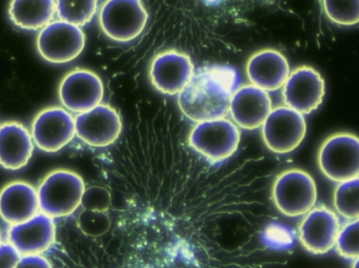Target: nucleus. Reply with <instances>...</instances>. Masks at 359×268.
<instances>
[{"label": "nucleus", "mask_w": 359, "mask_h": 268, "mask_svg": "<svg viewBox=\"0 0 359 268\" xmlns=\"http://www.w3.org/2000/svg\"><path fill=\"white\" fill-rule=\"evenodd\" d=\"M238 72L225 65H208L194 71L190 81L179 94L182 113L192 121L226 118L232 95L238 88Z\"/></svg>", "instance_id": "1"}, {"label": "nucleus", "mask_w": 359, "mask_h": 268, "mask_svg": "<svg viewBox=\"0 0 359 268\" xmlns=\"http://www.w3.org/2000/svg\"><path fill=\"white\" fill-rule=\"evenodd\" d=\"M86 189L83 179L77 173L53 170L38 187L40 210L53 219L71 216L81 206Z\"/></svg>", "instance_id": "2"}, {"label": "nucleus", "mask_w": 359, "mask_h": 268, "mask_svg": "<svg viewBox=\"0 0 359 268\" xmlns=\"http://www.w3.org/2000/svg\"><path fill=\"white\" fill-rule=\"evenodd\" d=\"M274 206L287 217L305 216L318 201V187L311 175L305 170L280 173L272 187Z\"/></svg>", "instance_id": "3"}, {"label": "nucleus", "mask_w": 359, "mask_h": 268, "mask_svg": "<svg viewBox=\"0 0 359 268\" xmlns=\"http://www.w3.org/2000/svg\"><path fill=\"white\" fill-rule=\"evenodd\" d=\"M149 13L142 0H105L99 12L103 33L117 42H130L144 31Z\"/></svg>", "instance_id": "4"}, {"label": "nucleus", "mask_w": 359, "mask_h": 268, "mask_svg": "<svg viewBox=\"0 0 359 268\" xmlns=\"http://www.w3.org/2000/svg\"><path fill=\"white\" fill-rule=\"evenodd\" d=\"M189 145L213 163L231 157L241 141L238 126L227 118L198 122L189 134Z\"/></svg>", "instance_id": "5"}, {"label": "nucleus", "mask_w": 359, "mask_h": 268, "mask_svg": "<svg viewBox=\"0 0 359 268\" xmlns=\"http://www.w3.org/2000/svg\"><path fill=\"white\" fill-rule=\"evenodd\" d=\"M318 161L323 174L334 182L359 177V137L351 133L331 135L320 145Z\"/></svg>", "instance_id": "6"}, {"label": "nucleus", "mask_w": 359, "mask_h": 268, "mask_svg": "<svg viewBox=\"0 0 359 268\" xmlns=\"http://www.w3.org/2000/svg\"><path fill=\"white\" fill-rule=\"evenodd\" d=\"M36 46L44 60L62 65L81 54L86 48V35L81 27L73 23L52 21L40 31Z\"/></svg>", "instance_id": "7"}, {"label": "nucleus", "mask_w": 359, "mask_h": 268, "mask_svg": "<svg viewBox=\"0 0 359 268\" xmlns=\"http://www.w3.org/2000/svg\"><path fill=\"white\" fill-rule=\"evenodd\" d=\"M307 133V122L303 114L291 107L272 109L262 126L266 147L276 154H289L303 142Z\"/></svg>", "instance_id": "8"}, {"label": "nucleus", "mask_w": 359, "mask_h": 268, "mask_svg": "<svg viewBox=\"0 0 359 268\" xmlns=\"http://www.w3.org/2000/svg\"><path fill=\"white\" fill-rule=\"evenodd\" d=\"M326 94L324 78L313 67L303 65L290 72L283 86L285 105L309 115L322 105Z\"/></svg>", "instance_id": "9"}, {"label": "nucleus", "mask_w": 359, "mask_h": 268, "mask_svg": "<svg viewBox=\"0 0 359 268\" xmlns=\"http://www.w3.org/2000/svg\"><path fill=\"white\" fill-rule=\"evenodd\" d=\"M31 134L38 149L56 153L76 136L75 118L63 107H48L36 116Z\"/></svg>", "instance_id": "10"}, {"label": "nucleus", "mask_w": 359, "mask_h": 268, "mask_svg": "<svg viewBox=\"0 0 359 268\" xmlns=\"http://www.w3.org/2000/svg\"><path fill=\"white\" fill-rule=\"evenodd\" d=\"M104 97L102 80L90 69H77L65 76L59 86V99L65 109L84 113L101 105Z\"/></svg>", "instance_id": "11"}, {"label": "nucleus", "mask_w": 359, "mask_h": 268, "mask_svg": "<svg viewBox=\"0 0 359 268\" xmlns=\"http://www.w3.org/2000/svg\"><path fill=\"white\" fill-rule=\"evenodd\" d=\"M76 136L86 145L105 147L113 145L122 132L121 116L109 105L78 114L75 117Z\"/></svg>", "instance_id": "12"}, {"label": "nucleus", "mask_w": 359, "mask_h": 268, "mask_svg": "<svg viewBox=\"0 0 359 268\" xmlns=\"http://www.w3.org/2000/svg\"><path fill=\"white\" fill-rule=\"evenodd\" d=\"M339 216L326 206H316L305 215L299 227V238L306 250L325 255L333 250L341 231Z\"/></svg>", "instance_id": "13"}, {"label": "nucleus", "mask_w": 359, "mask_h": 268, "mask_svg": "<svg viewBox=\"0 0 359 268\" xmlns=\"http://www.w3.org/2000/svg\"><path fill=\"white\" fill-rule=\"evenodd\" d=\"M194 74V63L190 57L176 50L159 53L149 67L151 84L165 95L180 94Z\"/></svg>", "instance_id": "14"}, {"label": "nucleus", "mask_w": 359, "mask_h": 268, "mask_svg": "<svg viewBox=\"0 0 359 268\" xmlns=\"http://www.w3.org/2000/svg\"><path fill=\"white\" fill-rule=\"evenodd\" d=\"M6 239L21 256L43 254L56 240L54 219L41 213L27 222L11 225L6 231Z\"/></svg>", "instance_id": "15"}, {"label": "nucleus", "mask_w": 359, "mask_h": 268, "mask_svg": "<svg viewBox=\"0 0 359 268\" xmlns=\"http://www.w3.org/2000/svg\"><path fill=\"white\" fill-rule=\"evenodd\" d=\"M272 111V101L266 91L253 86H241L230 101L229 114L236 126L252 130L263 126Z\"/></svg>", "instance_id": "16"}, {"label": "nucleus", "mask_w": 359, "mask_h": 268, "mask_svg": "<svg viewBox=\"0 0 359 268\" xmlns=\"http://www.w3.org/2000/svg\"><path fill=\"white\" fill-rule=\"evenodd\" d=\"M246 73L251 84L266 92H273L284 86L290 75V67L282 53L265 48L248 59Z\"/></svg>", "instance_id": "17"}, {"label": "nucleus", "mask_w": 359, "mask_h": 268, "mask_svg": "<svg viewBox=\"0 0 359 268\" xmlns=\"http://www.w3.org/2000/svg\"><path fill=\"white\" fill-rule=\"evenodd\" d=\"M39 210L38 192L29 183L14 181L0 191V218L8 225L27 222Z\"/></svg>", "instance_id": "18"}, {"label": "nucleus", "mask_w": 359, "mask_h": 268, "mask_svg": "<svg viewBox=\"0 0 359 268\" xmlns=\"http://www.w3.org/2000/svg\"><path fill=\"white\" fill-rule=\"evenodd\" d=\"M33 152V137L25 126L15 121L0 124V166L21 170L29 163Z\"/></svg>", "instance_id": "19"}, {"label": "nucleus", "mask_w": 359, "mask_h": 268, "mask_svg": "<svg viewBox=\"0 0 359 268\" xmlns=\"http://www.w3.org/2000/svg\"><path fill=\"white\" fill-rule=\"evenodd\" d=\"M56 0H11L8 16L16 27L37 31L52 22Z\"/></svg>", "instance_id": "20"}, {"label": "nucleus", "mask_w": 359, "mask_h": 268, "mask_svg": "<svg viewBox=\"0 0 359 268\" xmlns=\"http://www.w3.org/2000/svg\"><path fill=\"white\" fill-rule=\"evenodd\" d=\"M98 0H56V13L60 20L82 27L94 18Z\"/></svg>", "instance_id": "21"}, {"label": "nucleus", "mask_w": 359, "mask_h": 268, "mask_svg": "<svg viewBox=\"0 0 359 268\" xmlns=\"http://www.w3.org/2000/svg\"><path fill=\"white\" fill-rule=\"evenodd\" d=\"M335 210L346 219L359 218V177L344 181L334 192Z\"/></svg>", "instance_id": "22"}, {"label": "nucleus", "mask_w": 359, "mask_h": 268, "mask_svg": "<svg viewBox=\"0 0 359 268\" xmlns=\"http://www.w3.org/2000/svg\"><path fill=\"white\" fill-rule=\"evenodd\" d=\"M325 13L332 22L345 27L359 23V0H323Z\"/></svg>", "instance_id": "23"}, {"label": "nucleus", "mask_w": 359, "mask_h": 268, "mask_svg": "<svg viewBox=\"0 0 359 268\" xmlns=\"http://www.w3.org/2000/svg\"><path fill=\"white\" fill-rule=\"evenodd\" d=\"M335 248L337 254L347 260L359 258V218L341 227Z\"/></svg>", "instance_id": "24"}, {"label": "nucleus", "mask_w": 359, "mask_h": 268, "mask_svg": "<svg viewBox=\"0 0 359 268\" xmlns=\"http://www.w3.org/2000/svg\"><path fill=\"white\" fill-rule=\"evenodd\" d=\"M78 227L90 237H100L109 232L111 219L105 212L84 210L78 216Z\"/></svg>", "instance_id": "25"}, {"label": "nucleus", "mask_w": 359, "mask_h": 268, "mask_svg": "<svg viewBox=\"0 0 359 268\" xmlns=\"http://www.w3.org/2000/svg\"><path fill=\"white\" fill-rule=\"evenodd\" d=\"M111 204V193L105 187L94 185V187H88L84 191L81 202L84 210L107 212Z\"/></svg>", "instance_id": "26"}, {"label": "nucleus", "mask_w": 359, "mask_h": 268, "mask_svg": "<svg viewBox=\"0 0 359 268\" xmlns=\"http://www.w3.org/2000/svg\"><path fill=\"white\" fill-rule=\"evenodd\" d=\"M21 255L10 243L0 244V268H15Z\"/></svg>", "instance_id": "27"}, {"label": "nucleus", "mask_w": 359, "mask_h": 268, "mask_svg": "<svg viewBox=\"0 0 359 268\" xmlns=\"http://www.w3.org/2000/svg\"><path fill=\"white\" fill-rule=\"evenodd\" d=\"M15 268H53L50 261L41 255L22 256Z\"/></svg>", "instance_id": "28"}, {"label": "nucleus", "mask_w": 359, "mask_h": 268, "mask_svg": "<svg viewBox=\"0 0 359 268\" xmlns=\"http://www.w3.org/2000/svg\"><path fill=\"white\" fill-rule=\"evenodd\" d=\"M352 268H359V258L354 260L353 265H352Z\"/></svg>", "instance_id": "29"}, {"label": "nucleus", "mask_w": 359, "mask_h": 268, "mask_svg": "<svg viewBox=\"0 0 359 268\" xmlns=\"http://www.w3.org/2000/svg\"><path fill=\"white\" fill-rule=\"evenodd\" d=\"M0 244H1V233H0Z\"/></svg>", "instance_id": "30"}]
</instances>
